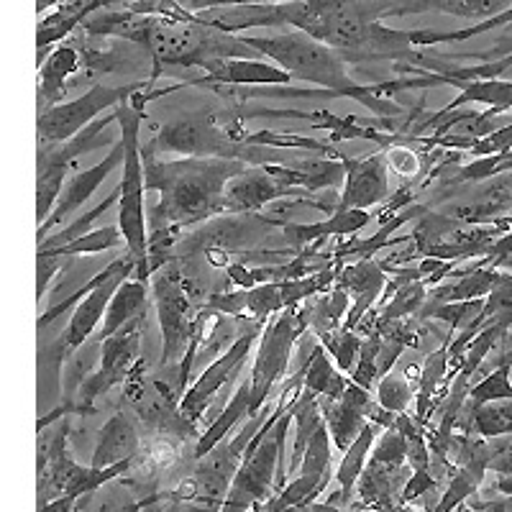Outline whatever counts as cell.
<instances>
[{
    "label": "cell",
    "instance_id": "6da1fadb",
    "mask_svg": "<svg viewBox=\"0 0 512 512\" xmlns=\"http://www.w3.org/2000/svg\"><path fill=\"white\" fill-rule=\"evenodd\" d=\"M144 162V190L157 192L159 200L146 210V226L182 228L198 226L200 221L223 216V192L249 164L236 159H198L187 157L177 162H159L141 152Z\"/></svg>",
    "mask_w": 512,
    "mask_h": 512
},
{
    "label": "cell",
    "instance_id": "7a4b0ae2",
    "mask_svg": "<svg viewBox=\"0 0 512 512\" xmlns=\"http://www.w3.org/2000/svg\"><path fill=\"white\" fill-rule=\"evenodd\" d=\"M246 47L272 59L292 80L310 82L318 90H331L338 98H351L377 116H400V105L387 100V82L359 85L346 70V62L331 47L320 44L303 31H287L280 36H241Z\"/></svg>",
    "mask_w": 512,
    "mask_h": 512
},
{
    "label": "cell",
    "instance_id": "3957f363",
    "mask_svg": "<svg viewBox=\"0 0 512 512\" xmlns=\"http://www.w3.org/2000/svg\"><path fill=\"white\" fill-rule=\"evenodd\" d=\"M241 118H221L218 113H195V116L180 118L162 126L149 144L141 146L144 154H187L198 159H236V162L254 164H277L282 162L280 154H274L269 146L246 144L239 136Z\"/></svg>",
    "mask_w": 512,
    "mask_h": 512
},
{
    "label": "cell",
    "instance_id": "277c9868",
    "mask_svg": "<svg viewBox=\"0 0 512 512\" xmlns=\"http://www.w3.org/2000/svg\"><path fill=\"white\" fill-rule=\"evenodd\" d=\"M57 428L52 433L39 431V446H36V492H39V505L52 502L57 497H72L82 500L85 495H93L95 489L105 487L108 482H116L118 477L134 469V459L121 461L108 469H93V466H80L67 454V436L72 431L70 418L57 420Z\"/></svg>",
    "mask_w": 512,
    "mask_h": 512
},
{
    "label": "cell",
    "instance_id": "5b68a950",
    "mask_svg": "<svg viewBox=\"0 0 512 512\" xmlns=\"http://www.w3.org/2000/svg\"><path fill=\"white\" fill-rule=\"evenodd\" d=\"M141 336H144V315L134 318L131 323L100 341V367L98 372L88 374L77 384L75 395L70 400H62L72 405L75 415L95 413V400L111 392L116 384L126 382L131 369L139 364Z\"/></svg>",
    "mask_w": 512,
    "mask_h": 512
},
{
    "label": "cell",
    "instance_id": "8992f818",
    "mask_svg": "<svg viewBox=\"0 0 512 512\" xmlns=\"http://www.w3.org/2000/svg\"><path fill=\"white\" fill-rule=\"evenodd\" d=\"M305 333V320L297 308H287L277 313V318L267 326L262 336V344L256 351L254 369H251V415L264 408V402L272 395L274 384L282 382V377L290 369L292 351H295L297 338Z\"/></svg>",
    "mask_w": 512,
    "mask_h": 512
},
{
    "label": "cell",
    "instance_id": "52a82bcc",
    "mask_svg": "<svg viewBox=\"0 0 512 512\" xmlns=\"http://www.w3.org/2000/svg\"><path fill=\"white\" fill-rule=\"evenodd\" d=\"M149 88V82H131V85H93L85 95L67 103H59L41 111L36 118V134H39V144H62V141L72 139L80 134L82 128L93 123L98 113L108 111V108H118L126 103L131 95L139 90Z\"/></svg>",
    "mask_w": 512,
    "mask_h": 512
},
{
    "label": "cell",
    "instance_id": "ba28073f",
    "mask_svg": "<svg viewBox=\"0 0 512 512\" xmlns=\"http://www.w3.org/2000/svg\"><path fill=\"white\" fill-rule=\"evenodd\" d=\"M152 292L159 333H162V361H159V367L167 369L172 364H180L192 333L198 328V315L192 318V300L175 272L157 274Z\"/></svg>",
    "mask_w": 512,
    "mask_h": 512
},
{
    "label": "cell",
    "instance_id": "9c48e42d",
    "mask_svg": "<svg viewBox=\"0 0 512 512\" xmlns=\"http://www.w3.org/2000/svg\"><path fill=\"white\" fill-rule=\"evenodd\" d=\"M264 323H254L251 320L249 328L244 333L233 338L231 346L223 351L218 359H213L208 367L203 369L200 377H195V382L185 390V395L180 397V415L187 420V423H198L205 415V410L210 408L213 397L218 395L223 384L233 377L249 361L251 349H254L256 338H259V331H262Z\"/></svg>",
    "mask_w": 512,
    "mask_h": 512
},
{
    "label": "cell",
    "instance_id": "30bf717a",
    "mask_svg": "<svg viewBox=\"0 0 512 512\" xmlns=\"http://www.w3.org/2000/svg\"><path fill=\"white\" fill-rule=\"evenodd\" d=\"M338 162L344 169V192L338 198L336 210H369L390 198V167L384 152L354 159L338 152Z\"/></svg>",
    "mask_w": 512,
    "mask_h": 512
},
{
    "label": "cell",
    "instance_id": "8fae6325",
    "mask_svg": "<svg viewBox=\"0 0 512 512\" xmlns=\"http://www.w3.org/2000/svg\"><path fill=\"white\" fill-rule=\"evenodd\" d=\"M282 226L280 218H264L254 213H233V216H218V221L208 223L205 228L195 231L185 244L180 246L185 254L200 249H221V251H246L256 246L267 236L269 228Z\"/></svg>",
    "mask_w": 512,
    "mask_h": 512
},
{
    "label": "cell",
    "instance_id": "7c38bea8",
    "mask_svg": "<svg viewBox=\"0 0 512 512\" xmlns=\"http://www.w3.org/2000/svg\"><path fill=\"white\" fill-rule=\"evenodd\" d=\"M195 67L205 72L198 80H190V85L203 88H277V85H290L292 77L274 62H262V59L251 57H216L203 59Z\"/></svg>",
    "mask_w": 512,
    "mask_h": 512
},
{
    "label": "cell",
    "instance_id": "4fadbf2b",
    "mask_svg": "<svg viewBox=\"0 0 512 512\" xmlns=\"http://www.w3.org/2000/svg\"><path fill=\"white\" fill-rule=\"evenodd\" d=\"M134 269H136V264H128V267H123L121 272L113 274L111 280L103 282L100 287H95L93 292H88V295L82 297L80 303L75 305V310L70 313V320H67V326H64L62 331H59V336L54 338L67 359H72V354H77L82 346L88 344V338L93 336L95 328L103 323L105 308H108V303H111V297L116 295L118 285H121L126 277H131V274H134Z\"/></svg>",
    "mask_w": 512,
    "mask_h": 512
},
{
    "label": "cell",
    "instance_id": "5bb4252c",
    "mask_svg": "<svg viewBox=\"0 0 512 512\" xmlns=\"http://www.w3.org/2000/svg\"><path fill=\"white\" fill-rule=\"evenodd\" d=\"M118 164H123V144H121V141H118V144H113V152L108 154L103 162H98L95 167L85 169V172H80V175L70 177V180L64 182L62 192H59L57 205H54L47 221L41 223L39 231H36V241L41 244V241L47 239V233L52 231L54 226H59V223H64L70 216H75L77 210H80L82 205L93 198L95 190H98V187L113 175V172H116Z\"/></svg>",
    "mask_w": 512,
    "mask_h": 512
},
{
    "label": "cell",
    "instance_id": "9a60e30c",
    "mask_svg": "<svg viewBox=\"0 0 512 512\" xmlns=\"http://www.w3.org/2000/svg\"><path fill=\"white\" fill-rule=\"evenodd\" d=\"M333 287H341L351 297V308L341 328L356 331V326L364 323L367 313L374 308V303L379 300L384 287H387V274H384L382 264L374 262V259H359V262L349 264V267L338 269Z\"/></svg>",
    "mask_w": 512,
    "mask_h": 512
},
{
    "label": "cell",
    "instance_id": "2e32d148",
    "mask_svg": "<svg viewBox=\"0 0 512 512\" xmlns=\"http://www.w3.org/2000/svg\"><path fill=\"white\" fill-rule=\"evenodd\" d=\"M287 195H300L290 187L280 185L264 167H246L239 177H233L223 192V216L233 213H256L267 208L274 200H282Z\"/></svg>",
    "mask_w": 512,
    "mask_h": 512
},
{
    "label": "cell",
    "instance_id": "e0dca14e",
    "mask_svg": "<svg viewBox=\"0 0 512 512\" xmlns=\"http://www.w3.org/2000/svg\"><path fill=\"white\" fill-rule=\"evenodd\" d=\"M379 21L390 16H410V13H448L459 18H487L500 16L512 6V0H372Z\"/></svg>",
    "mask_w": 512,
    "mask_h": 512
},
{
    "label": "cell",
    "instance_id": "ac0fdd59",
    "mask_svg": "<svg viewBox=\"0 0 512 512\" xmlns=\"http://www.w3.org/2000/svg\"><path fill=\"white\" fill-rule=\"evenodd\" d=\"M139 451L141 436L134 418L126 410H116L98 431V443H95L90 466L93 469H108V466H116L121 461L136 459Z\"/></svg>",
    "mask_w": 512,
    "mask_h": 512
},
{
    "label": "cell",
    "instance_id": "d6986e66",
    "mask_svg": "<svg viewBox=\"0 0 512 512\" xmlns=\"http://www.w3.org/2000/svg\"><path fill=\"white\" fill-rule=\"evenodd\" d=\"M111 123H116V113H108L105 118H95L93 123H88V126L82 128L80 134L62 141V144H39V164H52V167L70 169V164L75 162V159H80L82 154L103 149V146L118 144L116 136L108 134V126H111Z\"/></svg>",
    "mask_w": 512,
    "mask_h": 512
},
{
    "label": "cell",
    "instance_id": "ffe728a7",
    "mask_svg": "<svg viewBox=\"0 0 512 512\" xmlns=\"http://www.w3.org/2000/svg\"><path fill=\"white\" fill-rule=\"evenodd\" d=\"M369 221H372L369 210H336L328 221L320 223H282V233L287 236L292 249L300 251L308 244H315V241L354 236L356 231L367 228Z\"/></svg>",
    "mask_w": 512,
    "mask_h": 512
},
{
    "label": "cell",
    "instance_id": "44dd1931",
    "mask_svg": "<svg viewBox=\"0 0 512 512\" xmlns=\"http://www.w3.org/2000/svg\"><path fill=\"white\" fill-rule=\"evenodd\" d=\"M456 88H459V95H456L446 108L436 113L433 118L420 126L423 128H431L436 126L438 121L448 118L454 111H459L461 105H469V103H482L489 105V113L487 116H497L502 111H510L512 108V80H502V77H492V80H469V82H456Z\"/></svg>",
    "mask_w": 512,
    "mask_h": 512
},
{
    "label": "cell",
    "instance_id": "7402d4cb",
    "mask_svg": "<svg viewBox=\"0 0 512 512\" xmlns=\"http://www.w3.org/2000/svg\"><path fill=\"white\" fill-rule=\"evenodd\" d=\"M82 67V54L77 44H59L39 64V113L62 103L67 95V82Z\"/></svg>",
    "mask_w": 512,
    "mask_h": 512
},
{
    "label": "cell",
    "instance_id": "603a6c76",
    "mask_svg": "<svg viewBox=\"0 0 512 512\" xmlns=\"http://www.w3.org/2000/svg\"><path fill=\"white\" fill-rule=\"evenodd\" d=\"M113 3L116 0H70V3H62L52 16H41L39 29H36V49H39V59L36 62H44L47 59V49L59 44L62 39H67L90 13L113 6Z\"/></svg>",
    "mask_w": 512,
    "mask_h": 512
},
{
    "label": "cell",
    "instance_id": "cb8c5ba5",
    "mask_svg": "<svg viewBox=\"0 0 512 512\" xmlns=\"http://www.w3.org/2000/svg\"><path fill=\"white\" fill-rule=\"evenodd\" d=\"M425 210L428 208H423V205H405V208L397 210L392 218H384L382 228H379L374 236H369V239H361V241H349V244L338 246V249L333 251V259H336L338 264H344L346 256H356V259H374V256H377V251L384 249V246H395V244H400V241H410V236H392V233L400 231L405 223L418 221Z\"/></svg>",
    "mask_w": 512,
    "mask_h": 512
},
{
    "label": "cell",
    "instance_id": "d4e9b609",
    "mask_svg": "<svg viewBox=\"0 0 512 512\" xmlns=\"http://www.w3.org/2000/svg\"><path fill=\"white\" fill-rule=\"evenodd\" d=\"M249 418H256V415H251V382L246 379L239 390L233 392V397L228 400V405L223 408V413L218 415V418L213 420L208 428H205L203 436L198 438V443H195V451H192V459L200 461L203 456H208L213 448L221 446V443L226 441L228 433H231L236 425H241L244 420H249Z\"/></svg>",
    "mask_w": 512,
    "mask_h": 512
},
{
    "label": "cell",
    "instance_id": "484cf974",
    "mask_svg": "<svg viewBox=\"0 0 512 512\" xmlns=\"http://www.w3.org/2000/svg\"><path fill=\"white\" fill-rule=\"evenodd\" d=\"M134 277V274H131ZM126 280L118 285L116 295L111 297V303L105 308L103 315V323H100V331H98V341H105L108 336H113L116 331H121L126 323H131L134 318L144 315L146 303H149V285L139 280Z\"/></svg>",
    "mask_w": 512,
    "mask_h": 512
},
{
    "label": "cell",
    "instance_id": "4316f807",
    "mask_svg": "<svg viewBox=\"0 0 512 512\" xmlns=\"http://www.w3.org/2000/svg\"><path fill=\"white\" fill-rule=\"evenodd\" d=\"M349 377L333 364L331 356L320 344L310 346L305 356V374H303V390L313 392L315 397H326V400H341Z\"/></svg>",
    "mask_w": 512,
    "mask_h": 512
},
{
    "label": "cell",
    "instance_id": "83f0119b",
    "mask_svg": "<svg viewBox=\"0 0 512 512\" xmlns=\"http://www.w3.org/2000/svg\"><path fill=\"white\" fill-rule=\"evenodd\" d=\"M374 441H377V428H374L372 423H367L364 428H361L359 436L351 441V446L346 448L344 459H341V464H338V472H336V482L341 484V489H338L336 495L328 500L331 505H336L338 500H341V505L354 500L356 482H359L361 472H364V466H367V459H369V454H372Z\"/></svg>",
    "mask_w": 512,
    "mask_h": 512
},
{
    "label": "cell",
    "instance_id": "f1b7e54d",
    "mask_svg": "<svg viewBox=\"0 0 512 512\" xmlns=\"http://www.w3.org/2000/svg\"><path fill=\"white\" fill-rule=\"evenodd\" d=\"M320 415H323V425H326L328 436H331V446H336L338 451H346L351 446L356 436L361 433V428L369 423L354 405L344 400H326V397H318Z\"/></svg>",
    "mask_w": 512,
    "mask_h": 512
},
{
    "label": "cell",
    "instance_id": "f546056e",
    "mask_svg": "<svg viewBox=\"0 0 512 512\" xmlns=\"http://www.w3.org/2000/svg\"><path fill=\"white\" fill-rule=\"evenodd\" d=\"M349 308L351 297L346 295L341 287H331V290L323 292V297H318L308 310H300V315H303L305 320V331L313 333L315 338L338 331V328L344 326Z\"/></svg>",
    "mask_w": 512,
    "mask_h": 512
},
{
    "label": "cell",
    "instance_id": "4dcf8cb0",
    "mask_svg": "<svg viewBox=\"0 0 512 512\" xmlns=\"http://www.w3.org/2000/svg\"><path fill=\"white\" fill-rule=\"evenodd\" d=\"M466 408V402H464ZM459 431L477 433L479 438H500V436H512V400H500V402H487V405H479V408H469V415H461L459 423H456Z\"/></svg>",
    "mask_w": 512,
    "mask_h": 512
},
{
    "label": "cell",
    "instance_id": "1f68e13d",
    "mask_svg": "<svg viewBox=\"0 0 512 512\" xmlns=\"http://www.w3.org/2000/svg\"><path fill=\"white\" fill-rule=\"evenodd\" d=\"M292 420L297 423V428H295V443H292V454L285 464L287 477H295L297 469H300V461H303L305 446H308V441L313 438V433L323 425L318 397H315L313 392L300 390V395H297L295 400V415H292Z\"/></svg>",
    "mask_w": 512,
    "mask_h": 512
},
{
    "label": "cell",
    "instance_id": "d6a6232c",
    "mask_svg": "<svg viewBox=\"0 0 512 512\" xmlns=\"http://www.w3.org/2000/svg\"><path fill=\"white\" fill-rule=\"evenodd\" d=\"M425 295H428V287L423 282H405V285L397 287L392 292L390 303L384 305L382 313L369 323L372 333H382L390 326H395V323H400V320H408L410 315H418L425 303Z\"/></svg>",
    "mask_w": 512,
    "mask_h": 512
},
{
    "label": "cell",
    "instance_id": "836d02e7",
    "mask_svg": "<svg viewBox=\"0 0 512 512\" xmlns=\"http://www.w3.org/2000/svg\"><path fill=\"white\" fill-rule=\"evenodd\" d=\"M128 264H136V262H134V259H131V256H128V254L121 256V259H116V262H111L105 269H100V272L95 274V277H90V280L85 282V285H82V287H77V290L67 292V295H64V297H57V300H54V303L49 305V308L44 310V313H41V318H39V333L47 331V328L52 326V323H57V320L62 318V315L72 313V310H75V305L80 303L82 297L88 295V292H93L95 287L103 285V282L111 280L113 274H118L123 267H128Z\"/></svg>",
    "mask_w": 512,
    "mask_h": 512
},
{
    "label": "cell",
    "instance_id": "e575fe53",
    "mask_svg": "<svg viewBox=\"0 0 512 512\" xmlns=\"http://www.w3.org/2000/svg\"><path fill=\"white\" fill-rule=\"evenodd\" d=\"M118 246H126L118 226H103V228H93V231H88L85 236H80V239L67 241V244L62 246H52V249H41L36 251V254L70 259V256H80V254H103V251L118 249Z\"/></svg>",
    "mask_w": 512,
    "mask_h": 512
},
{
    "label": "cell",
    "instance_id": "d590c367",
    "mask_svg": "<svg viewBox=\"0 0 512 512\" xmlns=\"http://www.w3.org/2000/svg\"><path fill=\"white\" fill-rule=\"evenodd\" d=\"M512 367L510 364H500L492 372L484 374L477 384L469 387L466 392V408H479V405H487V402H500V400H512Z\"/></svg>",
    "mask_w": 512,
    "mask_h": 512
},
{
    "label": "cell",
    "instance_id": "8d00e7d4",
    "mask_svg": "<svg viewBox=\"0 0 512 512\" xmlns=\"http://www.w3.org/2000/svg\"><path fill=\"white\" fill-rule=\"evenodd\" d=\"M512 24V6L507 11H502L500 16L487 18L482 24L472 26V29L464 31H408V39L413 47H438V44H451V41H466L472 39V36L484 34V31L500 29V26Z\"/></svg>",
    "mask_w": 512,
    "mask_h": 512
},
{
    "label": "cell",
    "instance_id": "74e56055",
    "mask_svg": "<svg viewBox=\"0 0 512 512\" xmlns=\"http://www.w3.org/2000/svg\"><path fill=\"white\" fill-rule=\"evenodd\" d=\"M318 341L320 346L326 349V354L333 359V364H336L344 374H351V369L356 367V359H359V349H361L359 333L338 328V331L320 336Z\"/></svg>",
    "mask_w": 512,
    "mask_h": 512
},
{
    "label": "cell",
    "instance_id": "f35d334b",
    "mask_svg": "<svg viewBox=\"0 0 512 512\" xmlns=\"http://www.w3.org/2000/svg\"><path fill=\"white\" fill-rule=\"evenodd\" d=\"M116 203H118V190H113L111 195L103 200V203H98L95 208H90L88 213H82L80 218H75L70 226H64L62 231L54 233V236H47V239L39 244V251L52 249V246H62V244H67V241H75V239H80V236H85L88 231H93L95 221H98V218H103L105 213H108V210H111Z\"/></svg>",
    "mask_w": 512,
    "mask_h": 512
},
{
    "label": "cell",
    "instance_id": "ab89813d",
    "mask_svg": "<svg viewBox=\"0 0 512 512\" xmlns=\"http://www.w3.org/2000/svg\"><path fill=\"white\" fill-rule=\"evenodd\" d=\"M297 474L300 477H331V436H328L326 425H320L305 446Z\"/></svg>",
    "mask_w": 512,
    "mask_h": 512
},
{
    "label": "cell",
    "instance_id": "60d3db41",
    "mask_svg": "<svg viewBox=\"0 0 512 512\" xmlns=\"http://www.w3.org/2000/svg\"><path fill=\"white\" fill-rule=\"evenodd\" d=\"M379 349H382V338L377 333L361 338L359 359H356V367L349 374L351 382L359 384L361 390H377V382L382 379L379 377Z\"/></svg>",
    "mask_w": 512,
    "mask_h": 512
},
{
    "label": "cell",
    "instance_id": "b9f144b4",
    "mask_svg": "<svg viewBox=\"0 0 512 512\" xmlns=\"http://www.w3.org/2000/svg\"><path fill=\"white\" fill-rule=\"evenodd\" d=\"M413 400H415V390L405 374H402V377H397V374L390 372V374H384V377L377 382L379 408L400 415L410 408V402Z\"/></svg>",
    "mask_w": 512,
    "mask_h": 512
},
{
    "label": "cell",
    "instance_id": "7bdbcfd3",
    "mask_svg": "<svg viewBox=\"0 0 512 512\" xmlns=\"http://www.w3.org/2000/svg\"><path fill=\"white\" fill-rule=\"evenodd\" d=\"M512 172V149L502 154H489V157H477L474 162L464 164L461 169H456V177H451V185H459V182H482L489 177L505 175Z\"/></svg>",
    "mask_w": 512,
    "mask_h": 512
},
{
    "label": "cell",
    "instance_id": "ee69618b",
    "mask_svg": "<svg viewBox=\"0 0 512 512\" xmlns=\"http://www.w3.org/2000/svg\"><path fill=\"white\" fill-rule=\"evenodd\" d=\"M484 300H464V303H446V305H438V308L428 310V313H423L420 318H436V320H443V323H448L451 326V333L454 331H461V328H466L469 323H472L474 318L479 315V310H482Z\"/></svg>",
    "mask_w": 512,
    "mask_h": 512
},
{
    "label": "cell",
    "instance_id": "f6af8a7d",
    "mask_svg": "<svg viewBox=\"0 0 512 512\" xmlns=\"http://www.w3.org/2000/svg\"><path fill=\"white\" fill-rule=\"evenodd\" d=\"M487 472L512 477V436L489 438L487 441Z\"/></svg>",
    "mask_w": 512,
    "mask_h": 512
},
{
    "label": "cell",
    "instance_id": "bcb514c9",
    "mask_svg": "<svg viewBox=\"0 0 512 512\" xmlns=\"http://www.w3.org/2000/svg\"><path fill=\"white\" fill-rule=\"evenodd\" d=\"M384 159H387V167L395 169V172H400V175L405 177H413L420 172V157L413 149L402 146V136H397L395 146L384 152Z\"/></svg>",
    "mask_w": 512,
    "mask_h": 512
},
{
    "label": "cell",
    "instance_id": "7dc6e473",
    "mask_svg": "<svg viewBox=\"0 0 512 512\" xmlns=\"http://www.w3.org/2000/svg\"><path fill=\"white\" fill-rule=\"evenodd\" d=\"M436 487H438V479L433 477L431 469H423V472H410L408 482H405V487H402V492H400L402 505H410V502L420 500V497H425Z\"/></svg>",
    "mask_w": 512,
    "mask_h": 512
},
{
    "label": "cell",
    "instance_id": "c3c4849f",
    "mask_svg": "<svg viewBox=\"0 0 512 512\" xmlns=\"http://www.w3.org/2000/svg\"><path fill=\"white\" fill-rule=\"evenodd\" d=\"M64 259L62 256H47V254H36V300H44L47 295L49 282L54 280V274L62 272Z\"/></svg>",
    "mask_w": 512,
    "mask_h": 512
},
{
    "label": "cell",
    "instance_id": "681fc988",
    "mask_svg": "<svg viewBox=\"0 0 512 512\" xmlns=\"http://www.w3.org/2000/svg\"><path fill=\"white\" fill-rule=\"evenodd\" d=\"M187 11H208V8H241V6H272L282 0H177Z\"/></svg>",
    "mask_w": 512,
    "mask_h": 512
},
{
    "label": "cell",
    "instance_id": "f907efd6",
    "mask_svg": "<svg viewBox=\"0 0 512 512\" xmlns=\"http://www.w3.org/2000/svg\"><path fill=\"white\" fill-rule=\"evenodd\" d=\"M77 502L80 500H72V497H57V500L39 505V512H72L77 510Z\"/></svg>",
    "mask_w": 512,
    "mask_h": 512
},
{
    "label": "cell",
    "instance_id": "816d5d0a",
    "mask_svg": "<svg viewBox=\"0 0 512 512\" xmlns=\"http://www.w3.org/2000/svg\"><path fill=\"white\" fill-rule=\"evenodd\" d=\"M62 3H70V0H39V13L47 11L49 6H62Z\"/></svg>",
    "mask_w": 512,
    "mask_h": 512
},
{
    "label": "cell",
    "instance_id": "f5cc1de1",
    "mask_svg": "<svg viewBox=\"0 0 512 512\" xmlns=\"http://www.w3.org/2000/svg\"><path fill=\"white\" fill-rule=\"evenodd\" d=\"M500 364H510L512 367V349L505 351V354H500V359L495 361V367H500Z\"/></svg>",
    "mask_w": 512,
    "mask_h": 512
},
{
    "label": "cell",
    "instance_id": "db71d44e",
    "mask_svg": "<svg viewBox=\"0 0 512 512\" xmlns=\"http://www.w3.org/2000/svg\"><path fill=\"white\" fill-rule=\"evenodd\" d=\"M492 269H512V256H505V259H500V262H497Z\"/></svg>",
    "mask_w": 512,
    "mask_h": 512
}]
</instances>
